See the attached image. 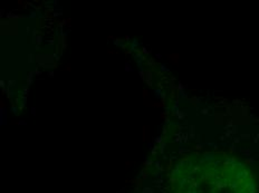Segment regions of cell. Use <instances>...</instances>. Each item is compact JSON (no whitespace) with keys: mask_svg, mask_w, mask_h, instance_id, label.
<instances>
[{"mask_svg":"<svg viewBox=\"0 0 259 193\" xmlns=\"http://www.w3.org/2000/svg\"><path fill=\"white\" fill-rule=\"evenodd\" d=\"M172 186L175 193H253L247 169L223 155L182 161L172 174Z\"/></svg>","mask_w":259,"mask_h":193,"instance_id":"1","label":"cell"}]
</instances>
